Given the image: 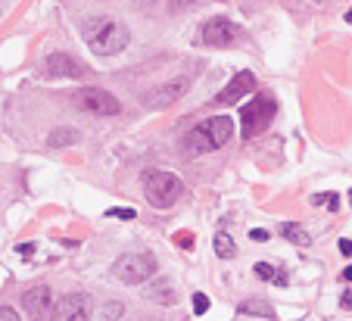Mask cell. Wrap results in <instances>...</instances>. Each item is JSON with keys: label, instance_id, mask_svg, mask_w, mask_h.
I'll list each match as a JSON object with an SVG mask.
<instances>
[{"label": "cell", "instance_id": "cell-29", "mask_svg": "<svg viewBox=\"0 0 352 321\" xmlns=\"http://www.w3.org/2000/svg\"><path fill=\"white\" fill-rule=\"evenodd\" d=\"M349 203H352V190H349Z\"/></svg>", "mask_w": 352, "mask_h": 321}, {"label": "cell", "instance_id": "cell-21", "mask_svg": "<svg viewBox=\"0 0 352 321\" xmlns=\"http://www.w3.org/2000/svg\"><path fill=\"white\" fill-rule=\"evenodd\" d=\"M175 243H178V247H184V250H190L193 247V234H190V231H181V234H175Z\"/></svg>", "mask_w": 352, "mask_h": 321}, {"label": "cell", "instance_id": "cell-10", "mask_svg": "<svg viewBox=\"0 0 352 321\" xmlns=\"http://www.w3.org/2000/svg\"><path fill=\"white\" fill-rule=\"evenodd\" d=\"M54 321H91V296L87 294H66L56 300Z\"/></svg>", "mask_w": 352, "mask_h": 321}, {"label": "cell", "instance_id": "cell-4", "mask_svg": "<svg viewBox=\"0 0 352 321\" xmlns=\"http://www.w3.org/2000/svg\"><path fill=\"white\" fill-rule=\"evenodd\" d=\"M109 274L119 284H144L146 278L156 274V259L150 253H125L113 262Z\"/></svg>", "mask_w": 352, "mask_h": 321}, {"label": "cell", "instance_id": "cell-26", "mask_svg": "<svg viewBox=\"0 0 352 321\" xmlns=\"http://www.w3.org/2000/svg\"><path fill=\"white\" fill-rule=\"evenodd\" d=\"M340 306H343V309H352V290H346V294L340 296Z\"/></svg>", "mask_w": 352, "mask_h": 321}, {"label": "cell", "instance_id": "cell-16", "mask_svg": "<svg viewBox=\"0 0 352 321\" xmlns=\"http://www.w3.org/2000/svg\"><path fill=\"white\" fill-rule=\"evenodd\" d=\"M78 141V134L72 131V128H56L54 134H50V147H66V144H75Z\"/></svg>", "mask_w": 352, "mask_h": 321}, {"label": "cell", "instance_id": "cell-3", "mask_svg": "<svg viewBox=\"0 0 352 321\" xmlns=\"http://www.w3.org/2000/svg\"><path fill=\"white\" fill-rule=\"evenodd\" d=\"M144 194H146V200H150V206L168 209V206H175V203L184 197V184H181L178 175L160 172V168H156V172H146Z\"/></svg>", "mask_w": 352, "mask_h": 321}, {"label": "cell", "instance_id": "cell-22", "mask_svg": "<svg viewBox=\"0 0 352 321\" xmlns=\"http://www.w3.org/2000/svg\"><path fill=\"white\" fill-rule=\"evenodd\" d=\"M0 321H22V318H19V312H16V309L0 306Z\"/></svg>", "mask_w": 352, "mask_h": 321}, {"label": "cell", "instance_id": "cell-23", "mask_svg": "<svg viewBox=\"0 0 352 321\" xmlns=\"http://www.w3.org/2000/svg\"><path fill=\"white\" fill-rule=\"evenodd\" d=\"M337 247H340V253H343L346 259H352V241H349V237H343V241H340Z\"/></svg>", "mask_w": 352, "mask_h": 321}, {"label": "cell", "instance_id": "cell-7", "mask_svg": "<svg viewBox=\"0 0 352 321\" xmlns=\"http://www.w3.org/2000/svg\"><path fill=\"white\" fill-rule=\"evenodd\" d=\"M22 302H25V315L32 321H54L56 300H54V294H50L47 284H34V287H28L25 296H22Z\"/></svg>", "mask_w": 352, "mask_h": 321}, {"label": "cell", "instance_id": "cell-17", "mask_svg": "<svg viewBox=\"0 0 352 321\" xmlns=\"http://www.w3.org/2000/svg\"><path fill=\"white\" fill-rule=\"evenodd\" d=\"M240 312H253V315H265V318H274V309L265 306V302H259V300L240 302Z\"/></svg>", "mask_w": 352, "mask_h": 321}, {"label": "cell", "instance_id": "cell-15", "mask_svg": "<svg viewBox=\"0 0 352 321\" xmlns=\"http://www.w3.org/2000/svg\"><path fill=\"white\" fill-rule=\"evenodd\" d=\"M215 253H219L221 259H234V256H237L234 237L231 234H215Z\"/></svg>", "mask_w": 352, "mask_h": 321}, {"label": "cell", "instance_id": "cell-24", "mask_svg": "<svg viewBox=\"0 0 352 321\" xmlns=\"http://www.w3.org/2000/svg\"><path fill=\"white\" fill-rule=\"evenodd\" d=\"M34 250H38V247H34V243H22V247H19V256H22V259H32V256H34Z\"/></svg>", "mask_w": 352, "mask_h": 321}, {"label": "cell", "instance_id": "cell-9", "mask_svg": "<svg viewBox=\"0 0 352 321\" xmlns=\"http://www.w3.org/2000/svg\"><path fill=\"white\" fill-rule=\"evenodd\" d=\"M41 75L44 78H85V66L69 54H50L41 63Z\"/></svg>", "mask_w": 352, "mask_h": 321}, {"label": "cell", "instance_id": "cell-25", "mask_svg": "<svg viewBox=\"0 0 352 321\" xmlns=\"http://www.w3.org/2000/svg\"><path fill=\"white\" fill-rule=\"evenodd\" d=\"M250 237H253V241H259V243H265V241H268V231L256 228V231H250Z\"/></svg>", "mask_w": 352, "mask_h": 321}, {"label": "cell", "instance_id": "cell-12", "mask_svg": "<svg viewBox=\"0 0 352 321\" xmlns=\"http://www.w3.org/2000/svg\"><path fill=\"white\" fill-rule=\"evenodd\" d=\"M253 272L259 274L262 281H268V284H278V287H287V278H284V272H280V268H274V265H268V262H259V265H256Z\"/></svg>", "mask_w": 352, "mask_h": 321}, {"label": "cell", "instance_id": "cell-27", "mask_svg": "<svg viewBox=\"0 0 352 321\" xmlns=\"http://www.w3.org/2000/svg\"><path fill=\"white\" fill-rule=\"evenodd\" d=\"M343 281H352V265H349V268H346V272H343Z\"/></svg>", "mask_w": 352, "mask_h": 321}, {"label": "cell", "instance_id": "cell-14", "mask_svg": "<svg viewBox=\"0 0 352 321\" xmlns=\"http://www.w3.org/2000/svg\"><path fill=\"white\" fill-rule=\"evenodd\" d=\"M150 300L162 302V306H168V302H175V287L168 281H156L153 287H150Z\"/></svg>", "mask_w": 352, "mask_h": 321}, {"label": "cell", "instance_id": "cell-8", "mask_svg": "<svg viewBox=\"0 0 352 321\" xmlns=\"http://www.w3.org/2000/svg\"><path fill=\"white\" fill-rule=\"evenodd\" d=\"M240 38H243V32L225 16H215L203 25V44H209V47H231Z\"/></svg>", "mask_w": 352, "mask_h": 321}, {"label": "cell", "instance_id": "cell-28", "mask_svg": "<svg viewBox=\"0 0 352 321\" xmlns=\"http://www.w3.org/2000/svg\"><path fill=\"white\" fill-rule=\"evenodd\" d=\"M346 22H349V25H352V10H349V13H346Z\"/></svg>", "mask_w": 352, "mask_h": 321}, {"label": "cell", "instance_id": "cell-1", "mask_svg": "<svg viewBox=\"0 0 352 321\" xmlns=\"http://www.w3.org/2000/svg\"><path fill=\"white\" fill-rule=\"evenodd\" d=\"M81 34H85V44L97 56H116V54H122V50L128 47V41H131V34H128V25H122L119 19H109V16H107V19L85 22Z\"/></svg>", "mask_w": 352, "mask_h": 321}, {"label": "cell", "instance_id": "cell-6", "mask_svg": "<svg viewBox=\"0 0 352 321\" xmlns=\"http://www.w3.org/2000/svg\"><path fill=\"white\" fill-rule=\"evenodd\" d=\"M72 100H75V107L91 115H119L122 113V103L109 91H100V87H81V91H75Z\"/></svg>", "mask_w": 352, "mask_h": 321}, {"label": "cell", "instance_id": "cell-13", "mask_svg": "<svg viewBox=\"0 0 352 321\" xmlns=\"http://www.w3.org/2000/svg\"><path fill=\"white\" fill-rule=\"evenodd\" d=\"M280 234H284L290 243H296V247H309V243H312V237H309V234H306V231H302V228H299V225H293V221H287V225H280Z\"/></svg>", "mask_w": 352, "mask_h": 321}, {"label": "cell", "instance_id": "cell-5", "mask_svg": "<svg viewBox=\"0 0 352 321\" xmlns=\"http://www.w3.org/2000/svg\"><path fill=\"white\" fill-rule=\"evenodd\" d=\"M274 109H278V103H274L268 94H259V97H253V100L246 103L243 113H240V122H243L240 134H243L246 141H250V137H256V134H262L268 125H272Z\"/></svg>", "mask_w": 352, "mask_h": 321}, {"label": "cell", "instance_id": "cell-19", "mask_svg": "<svg viewBox=\"0 0 352 321\" xmlns=\"http://www.w3.org/2000/svg\"><path fill=\"white\" fill-rule=\"evenodd\" d=\"M193 312H197V315H206L209 312V296L206 294H193Z\"/></svg>", "mask_w": 352, "mask_h": 321}, {"label": "cell", "instance_id": "cell-18", "mask_svg": "<svg viewBox=\"0 0 352 321\" xmlns=\"http://www.w3.org/2000/svg\"><path fill=\"white\" fill-rule=\"evenodd\" d=\"M107 219H122V221H131V219H138V212L134 209H122V206H116V209H107Z\"/></svg>", "mask_w": 352, "mask_h": 321}, {"label": "cell", "instance_id": "cell-20", "mask_svg": "<svg viewBox=\"0 0 352 321\" xmlns=\"http://www.w3.org/2000/svg\"><path fill=\"white\" fill-rule=\"evenodd\" d=\"M315 203H324L331 212H337V209H340V197L337 194H318V197H315Z\"/></svg>", "mask_w": 352, "mask_h": 321}, {"label": "cell", "instance_id": "cell-11", "mask_svg": "<svg viewBox=\"0 0 352 321\" xmlns=\"http://www.w3.org/2000/svg\"><path fill=\"white\" fill-rule=\"evenodd\" d=\"M256 87V75L253 72H237L231 78V85L221 91L219 97H215V103H221V107H231V103H237V100H243L250 91Z\"/></svg>", "mask_w": 352, "mask_h": 321}, {"label": "cell", "instance_id": "cell-2", "mask_svg": "<svg viewBox=\"0 0 352 321\" xmlns=\"http://www.w3.org/2000/svg\"><path fill=\"white\" fill-rule=\"evenodd\" d=\"M231 134H234V122L228 115H212V119H206L203 125H197L193 131L184 134V153L199 156L209 153V150H219L231 141Z\"/></svg>", "mask_w": 352, "mask_h": 321}]
</instances>
